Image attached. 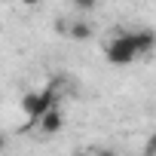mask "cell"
I'll list each match as a JSON object with an SVG mask.
<instances>
[{
    "label": "cell",
    "mask_w": 156,
    "mask_h": 156,
    "mask_svg": "<svg viewBox=\"0 0 156 156\" xmlns=\"http://www.w3.org/2000/svg\"><path fill=\"white\" fill-rule=\"evenodd\" d=\"M73 6L80 9V12H92V9L98 6V0H73Z\"/></svg>",
    "instance_id": "obj_6"
},
{
    "label": "cell",
    "mask_w": 156,
    "mask_h": 156,
    "mask_svg": "<svg viewBox=\"0 0 156 156\" xmlns=\"http://www.w3.org/2000/svg\"><path fill=\"white\" fill-rule=\"evenodd\" d=\"M6 147V138H3V132H0V150H3Z\"/></svg>",
    "instance_id": "obj_10"
},
{
    "label": "cell",
    "mask_w": 156,
    "mask_h": 156,
    "mask_svg": "<svg viewBox=\"0 0 156 156\" xmlns=\"http://www.w3.org/2000/svg\"><path fill=\"white\" fill-rule=\"evenodd\" d=\"M58 31L61 34H67L73 43H86V40H92V34H95V28L86 22V19H73V22H58Z\"/></svg>",
    "instance_id": "obj_3"
},
{
    "label": "cell",
    "mask_w": 156,
    "mask_h": 156,
    "mask_svg": "<svg viewBox=\"0 0 156 156\" xmlns=\"http://www.w3.org/2000/svg\"><path fill=\"white\" fill-rule=\"evenodd\" d=\"M104 55H107V61H110V64H116V67H126V64H132V61L138 58V52H135V46H132V37H129V31H116V34L107 40V46H104Z\"/></svg>",
    "instance_id": "obj_2"
},
{
    "label": "cell",
    "mask_w": 156,
    "mask_h": 156,
    "mask_svg": "<svg viewBox=\"0 0 156 156\" xmlns=\"http://www.w3.org/2000/svg\"><path fill=\"white\" fill-rule=\"evenodd\" d=\"M92 156H119V153L110 150V147H98V150H92Z\"/></svg>",
    "instance_id": "obj_8"
},
{
    "label": "cell",
    "mask_w": 156,
    "mask_h": 156,
    "mask_svg": "<svg viewBox=\"0 0 156 156\" xmlns=\"http://www.w3.org/2000/svg\"><path fill=\"white\" fill-rule=\"evenodd\" d=\"M34 126H37V132H40V135H58V132H61V126H64V116H61L58 104H52V107H49V110H46Z\"/></svg>",
    "instance_id": "obj_4"
},
{
    "label": "cell",
    "mask_w": 156,
    "mask_h": 156,
    "mask_svg": "<svg viewBox=\"0 0 156 156\" xmlns=\"http://www.w3.org/2000/svg\"><path fill=\"white\" fill-rule=\"evenodd\" d=\"M55 101H58L55 86H46V89H40V92H28V95L22 98V110H25V116H28V126H34Z\"/></svg>",
    "instance_id": "obj_1"
},
{
    "label": "cell",
    "mask_w": 156,
    "mask_h": 156,
    "mask_svg": "<svg viewBox=\"0 0 156 156\" xmlns=\"http://www.w3.org/2000/svg\"><path fill=\"white\" fill-rule=\"evenodd\" d=\"M73 156H92V153H86V150H80V153H73Z\"/></svg>",
    "instance_id": "obj_11"
},
{
    "label": "cell",
    "mask_w": 156,
    "mask_h": 156,
    "mask_svg": "<svg viewBox=\"0 0 156 156\" xmlns=\"http://www.w3.org/2000/svg\"><path fill=\"white\" fill-rule=\"evenodd\" d=\"M25 6H37V3H43V0H22Z\"/></svg>",
    "instance_id": "obj_9"
},
{
    "label": "cell",
    "mask_w": 156,
    "mask_h": 156,
    "mask_svg": "<svg viewBox=\"0 0 156 156\" xmlns=\"http://www.w3.org/2000/svg\"><path fill=\"white\" fill-rule=\"evenodd\" d=\"M129 37H132V46H135V52H138V55H147V52H153V49H156V31H150V28L129 31Z\"/></svg>",
    "instance_id": "obj_5"
},
{
    "label": "cell",
    "mask_w": 156,
    "mask_h": 156,
    "mask_svg": "<svg viewBox=\"0 0 156 156\" xmlns=\"http://www.w3.org/2000/svg\"><path fill=\"white\" fill-rule=\"evenodd\" d=\"M144 156H156V132L147 138V147H144Z\"/></svg>",
    "instance_id": "obj_7"
}]
</instances>
